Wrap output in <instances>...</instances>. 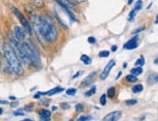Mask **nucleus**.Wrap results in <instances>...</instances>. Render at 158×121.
<instances>
[{
	"instance_id": "c03bdc74",
	"label": "nucleus",
	"mask_w": 158,
	"mask_h": 121,
	"mask_svg": "<svg viewBox=\"0 0 158 121\" xmlns=\"http://www.w3.org/2000/svg\"><path fill=\"white\" fill-rule=\"evenodd\" d=\"M133 1H134V0H128V4H129V5H131V4L133 3Z\"/></svg>"
},
{
	"instance_id": "9d476101",
	"label": "nucleus",
	"mask_w": 158,
	"mask_h": 121,
	"mask_svg": "<svg viewBox=\"0 0 158 121\" xmlns=\"http://www.w3.org/2000/svg\"><path fill=\"white\" fill-rule=\"evenodd\" d=\"M95 78H96V72L90 73V74H89V75L81 82V86H82V87H86V86H89L90 84H92L93 82L95 80Z\"/></svg>"
},
{
	"instance_id": "6e6552de",
	"label": "nucleus",
	"mask_w": 158,
	"mask_h": 121,
	"mask_svg": "<svg viewBox=\"0 0 158 121\" xmlns=\"http://www.w3.org/2000/svg\"><path fill=\"white\" fill-rule=\"evenodd\" d=\"M115 64H116V63H115L114 60H111V61H109V63L106 65V67L104 68V70H103V72L101 73L100 79H106L109 77L110 73H111V70L115 66Z\"/></svg>"
},
{
	"instance_id": "2f4dec72",
	"label": "nucleus",
	"mask_w": 158,
	"mask_h": 121,
	"mask_svg": "<svg viewBox=\"0 0 158 121\" xmlns=\"http://www.w3.org/2000/svg\"><path fill=\"white\" fill-rule=\"evenodd\" d=\"M24 110L27 111H33V105L32 104H29L24 107Z\"/></svg>"
},
{
	"instance_id": "2eb2a0df",
	"label": "nucleus",
	"mask_w": 158,
	"mask_h": 121,
	"mask_svg": "<svg viewBox=\"0 0 158 121\" xmlns=\"http://www.w3.org/2000/svg\"><path fill=\"white\" fill-rule=\"evenodd\" d=\"M30 2L35 6V7L41 9L44 7V0H30Z\"/></svg>"
},
{
	"instance_id": "e433bc0d",
	"label": "nucleus",
	"mask_w": 158,
	"mask_h": 121,
	"mask_svg": "<svg viewBox=\"0 0 158 121\" xmlns=\"http://www.w3.org/2000/svg\"><path fill=\"white\" fill-rule=\"evenodd\" d=\"M81 75V72H78V73H76V74H75V75L73 76V79H77L79 76Z\"/></svg>"
},
{
	"instance_id": "603ef678",
	"label": "nucleus",
	"mask_w": 158,
	"mask_h": 121,
	"mask_svg": "<svg viewBox=\"0 0 158 121\" xmlns=\"http://www.w3.org/2000/svg\"><path fill=\"white\" fill-rule=\"evenodd\" d=\"M69 121H76V120H74V119H71V120H69Z\"/></svg>"
},
{
	"instance_id": "a878e982",
	"label": "nucleus",
	"mask_w": 158,
	"mask_h": 121,
	"mask_svg": "<svg viewBox=\"0 0 158 121\" xmlns=\"http://www.w3.org/2000/svg\"><path fill=\"white\" fill-rule=\"evenodd\" d=\"M143 8V1L142 0H138V1H137V3H136V5H135V10L138 12V11H140L141 9Z\"/></svg>"
},
{
	"instance_id": "f3484780",
	"label": "nucleus",
	"mask_w": 158,
	"mask_h": 121,
	"mask_svg": "<svg viewBox=\"0 0 158 121\" xmlns=\"http://www.w3.org/2000/svg\"><path fill=\"white\" fill-rule=\"evenodd\" d=\"M81 60L82 61V63L84 64H85V65H89V64H91V58L89 57L88 55H86V54H82L81 56Z\"/></svg>"
},
{
	"instance_id": "79ce46f5",
	"label": "nucleus",
	"mask_w": 158,
	"mask_h": 121,
	"mask_svg": "<svg viewBox=\"0 0 158 121\" xmlns=\"http://www.w3.org/2000/svg\"><path fill=\"white\" fill-rule=\"evenodd\" d=\"M121 74H122V73H121V72H119V73L118 74V76H116V78H115V79H119V77L121 76Z\"/></svg>"
},
{
	"instance_id": "5701e85b",
	"label": "nucleus",
	"mask_w": 158,
	"mask_h": 121,
	"mask_svg": "<svg viewBox=\"0 0 158 121\" xmlns=\"http://www.w3.org/2000/svg\"><path fill=\"white\" fill-rule=\"evenodd\" d=\"M136 14H137V11H136L135 9H133L131 12L129 13L128 21H129V22H132V21H134V18H135V17H136Z\"/></svg>"
},
{
	"instance_id": "393cba45",
	"label": "nucleus",
	"mask_w": 158,
	"mask_h": 121,
	"mask_svg": "<svg viewBox=\"0 0 158 121\" xmlns=\"http://www.w3.org/2000/svg\"><path fill=\"white\" fill-rule=\"evenodd\" d=\"M99 57H101V58H106V57H108L109 55H110V51L109 50H102V51H100L99 52Z\"/></svg>"
},
{
	"instance_id": "f03ea898",
	"label": "nucleus",
	"mask_w": 158,
	"mask_h": 121,
	"mask_svg": "<svg viewBox=\"0 0 158 121\" xmlns=\"http://www.w3.org/2000/svg\"><path fill=\"white\" fill-rule=\"evenodd\" d=\"M2 52H3V56L7 62V65L10 68V70L15 73L17 76H23V64L20 62L19 58L16 54V52L14 51L12 49V46L10 44H5L3 45L2 48Z\"/></svg>"
},
{
	"instance_id": "37998d69",
	"label": "nucleus",
	"mask_w": 158,
	"mask_h": 121,
	"mask_svg": "<svg viewBox=\"0 0 158 121\" xmlns=\"http://www.w3.org/2000/svg\"><path fill=\"white\" fill-rule=\"evenodd\" d=\"M11 106H12L13 107H16V106H18V102H16V103H12Z\"/></svg>"
},
{
	"instance_id": "0eeeda50",
	"label": "nucleus",
	"mask_w": 158,
	"mask_h": 121,
	"mask_svg": "<svg viewBox=\"0 0 158 121\" xmlns=\"http://www.w3.org/2000/svg\"><path fill=\"white\" fill-rule=\"evenodd\" d=\"M121 116H122V112L120 111H115L108 113L107 115H105L104 118L102 119V121H118Z\"/></svg>"
},
{
	"instance_id": "423d86ee",
	"label": "nucleus",
	"mask_w": 158,
	"mask_h": 121,
	"mask_svg": "<svg viewBox=\"0 0 158 121\" xmlns=\"http://www.w3.org/2000/svg\"><path fill=\"white\" fill-rule=\"evenodd\" d=\"M14 36L18 40L19 42H23L25 40V36H26V31L24 30L23 27H20V26H15L14 28Z\"/></svg>"
},
{
	"instance_id": "7c9ffc66",
	"label": "nucleus",
	"mask_w": 158,
	"mask_h": 121,
	"mask_svg": "<svg viewBox=\"0 0 158 121\" xmlns=\"http://www.w3.org/2000/svg\"><path fill=\"white\" fill-rule=\"evenodd\" d=\"M3 45H4V42H3V36H2L1 30H0V50H2V48H3Z\"/></svg>"
},
{
	"instance_id": "7ed1b4c3",
	"label": "nucleus",
	"mask_w": 158,
	"mask_h": 121,
	"mask_svg": "<svg viewBox=\"0 0 158 121\" xmlns=\"http://www.w3.org/2000/svg\"><path fill=\"white\" fill-rule=\"evenodd\" d=\"M8 39H9L10 46H12L14 51L16 52V54L18 55V57L19 58L20 61L25 65H31V61H30L28 54H27V52L24 49L23 45L20 42H19L18 40L15 38L12 31H8Z\"/></svg>"
},
{
	"instance_id": "c85d7f7f",
	"label": "nucleus",
	"mask_w": 158,
	"mask_h": 121,
	"mask_svg": "<svg viewBox=\"0 0 158 121\" xmlns=\"http://www.w3.org/2000/svg\"><path fill=\"white\" fill-rule=\"evenodd\" d=\"M92 117L91 116H88V115H85V116H81L77 121H89L91 120Z\"/></svg>"
},
{
	"instance_id": "c756f323",
	"label": "nucleus",
	"mask_w": 158,
	"mask_h": 121,
	"mask_svg": "<svg viewBox=\"0 0 158 121\" xmlns=\"http://www.w3.org/2000/svg\"><path fill=\"white\" fill-rule=\"evenodd\" d=\"M75 109H76L77 112H81L84 111V106L81 104H78V105H76V107H75Z\"/></svg>"
},
{
	"instance_id": "a19ab883",
	"label": "nucleus",
	"mask_w": 158,
	"mask_h": 121,
	"mask_svg": "<svg viewBox=\"0 0 158 121\" xmlns=\"http://www.w3.org/2000/svg\"><path fill=\"white\" fill-rule=\"evenodd\" d=\"M0 104H3V105H8L9 103H8V102H7V101L1 100V101H0Z\"/></svg>"
},
{
	"instance_id": "cd10ccee",
	"label": "nucleus",
	"mask_w": 158,
	"mask_h": 121,
	"mask_svg": "<svg viewBox=\"0 0 158 121\" xmlns=\"http://www.w3.org/2000/svg\"><path fill=\"white\" fill-rule=\"evenodd\" d=\"M137 103H138V101H137V100H134V99H132V100H127L126 102H125L126 106H134V105H136Z\"/></svg>"
},
{
	"instance_id": "39448f33",
	"label": "nucleus",
	"mask_w": 158,
	"mask_h": 121,
	"mask_svg": "<svg viewBox=\"0 0 158 121\" xmlns=\"http://www.w3.org/2000/svg\"><path fill=\"white\" fill-rule=\"evenodd\" d=\"M13 13L15 14V16L18 18V19L19 21V22L22 23V26L24 28V30L26 31V33H28L29 35L32 34V27H31V24L29 23V22L27 21V18H25V16H23L22 13H20L19 10H18L16 7H13L12 8Z\"/></svg>"
},
{
	"instance_id": "f8f14e48",
	"label": "nucleus",
	"mask_w": 158,
	"mask_h": 121,
	"mask_svg": "<svg viewBox=\"0 0 158 121\" xmlns=\"http://www.w3.org/2000/svg\"><path fill=\"white\" fill-rule=\"evenodd\" d=\"M39 115L43 121H50L51 120V115L52 112L48 110H41L39 111Z\"/></svg>"
},
{
	"instance_id": "6ab92c4d",
	"label": "nucleus",
	"mask_w": 158,
	"mask_h": 121,
	"mask_svg": "<svg viewBox=\"0 0 158 121\" xmlns=\"http://www.w3.org/2000/svg\"><path fill=\"white\" fill-rule=\"evenodd\" d=\"M95 93H96V86H95V85H93L90 89H89L88 91H86V92H85V97H90V96H93Z\"/></svg>"
},
{
	"instance_id": "ea45409f",
	"label": "nucleus",
	"mask_w": 158,
	"mask_h": 121,
	"mask_svg": "<svg viewBox=\"0 0 158 121\" xmlns=\"http://www.w3.org/2000/svg\"><path fill=\"white\" fill-rule=\"evenodd\" d=\"M86 1V0H75V2L77 3H85Z\"/></svg>"
},
{
	"instance_id": "aec40b11",
	"label": "nucleus",
	"mask_w": 158,
	"mask_h": 121,
	"mask_svg": "<svg viewBox=\"0 0 158 121\" xmlns=\"http://www.w3.org/2000/svg\"><path fill=\"white\" fill-rule=\"evenodd\" d=\"M114 95H115V88H114V87H110V88L108 89V91H107V96L112 99V98L114 97Z\"/></svg>"
},
{
	"instance_id": "c9c22d12",
	"label": "nucleus",
	"mask_w": 158,
	"mask_h": 121,
	"mask_svg": "<svg viewBox=\"0 0 158 121\" xmlns=\"http://www.w3.org/2000/svg\"><path fill=\"white\" fill-rule=\"evenodd\" d=\"M143 29H145V26H142V27H140V28H138V29H135L134 30V34H137V33H139V32H141L142 30H143Z\"/></svg>"
},
{
	"instance_id": "473e14b6",
	"label": "nucleus",
	"mask_w": 158,
	"mask_h": 121,
	"mask_svg": "<svg viewBox=\"0 0 158 121\" xmlns=\"http://www.w3.org/2000/svg\"><path fill=\"white\" fill-rule=\"evenodd\" d=\"M87 42H88L89 44H95V43H96V39H95L94 37H89V38L87 39Z\"/></svg>"
},
{
	"instance_id": "ddd939ff",
	"label": "nucleus",
	"mask_w": 158,
	"mask_h": 121,
	"mask_svg": "<svg viewBox=\"0 0 158 121\" xmlns=\"http://www.w3.org/2000/svg\"><path fill=\"white\" fill-rule=\"evenodd\" d=\"M56 2L60 5V6H65V7H68L73 10L74 8V0H56Z\"/></svg>"
},
{
	"instance_id": "412c9836",
	"label": "nucleus",
	"mask_w": 158,
	"mask_h": 121,
	"mask_svg": "<svg viewBox=\"0 0 158 121\" xmlns=\"http://www.w3.org/2000/svg\"><path fill=\"white\" fill-rule=\"evenodd\" d=\"M145 63H146V60H145V58H143V57L142 56V57H140L139 59H137V61L135 62V65H136L137 67H142V66L145 65Z\"/></svg>"
},
{
	"instance_id": "de8ad7c7",
	"label": "nucleus",
	"mask_w": 158,
	"mask_h": 121,
	"mask_svg": "<svg viewBox=\"0 0 158 121\" xmlns=\"http://www.w3.org/2000/svg\"><path fill=\"white\" fill-rule=\"evenodd\" d=\"M155 24H158V16H156V19H155Z\"/></svg>"
},
{
	"instance_id": "4468645a",
	"label": "nucleus",
	"mask_w": 158,
	"mask_h": 121,
	"mask_svg": "<svg viewBox=\"0 0 158 121\" xmlns=\"http://www.w3.org/2000/svg\"><path fill=\"white\" fill-rule=\"evenodd\" d=\"M147 83L149 85H153L158 83V74H149L147 79Z\"/></svg>"
},
{
	"instance_id": "09e8293b",
	"label": "nucleus",
	"mask_w": 158,
	"mask_h": 121,
	"mask_svg": "<svg viewBox=\"0 0 158 121\" xmlns=\"http://www.w3.org/2000/svg\"><path fill=\"white\" fill-rule=\"evenodd\" d=\"M2 113H3V110L1 109V107H0V115H1Z\"/></svg>"
},
{
	"instance_id": "72a5a7b5",
	"label": "nucleus",
	"mask_w": 158,
	"mask_h": 121,
	"mask_svg": "<svg viewBox=\"0 0 158 121\" xmlns=\"http://www.w3.org/2000/svg\"><path fill=\"white\" fill-rule=\"evenodd\" d=\"M61 107V109H63V110H67V109H69V105H68L67 103H62L60 105Z\"/></svg>"
},
{
	"instance_id": "dca6fc26",
	"label": "nucleus",
	"mask_w": 158,
	"mask_h": 121,
	"mask_svg": "<svg viewBox=\"0 0 158 121\" xmlns=\"http://www.w3.org/2000/svg\"><path fill=\"white\" fill-rule=\"evenodd\" d=\"M141 74H143V68H142V67H137V68H133L131 70V75H133L135 77L140 76Z\"/></svg>"
},
{
	"instance_id": "3c124183",
	"label": "nucleus",
	"mask_w": 158,
	"mask_h": 121,
	"mask_svg": "<svg viewBox=\"0 0 158 121\" xmlns=\"http://www.w3.org/2000/svg\"><path fill=\"white\" fill-rule=\"evenodd\" d=\"M22 121H32V120H30V119H24V120H22Z\"/></svg>"
},
{
	"instance_id": "4be33fe9",
	"label": "nucleus",
	"mask_w": 158,
	"mask_h": 121,
	"mask_svg": "<svg viewBox=\"0 0 158 121\" xmlns=\"http://www.w3.org/2000/svg\"><path fill=\"white\" fill-rule=\"evenodd\" d=\"M126 80L128 83H136L137 80H138V78L137 77H135V76H133V75H128V76H126Z\"/></svg>"
},
{
	"instance_id": "58836bf2",
	"label": "nucleus",
	"mask_w": 158,
	"mask_h": 121,
	"mask_svg": "<svg viewBox=\"0 0 158 121\" xmlns=\"http://www.w3.org/2000/svg\"><path fill=\"white\" fill-rule=\"evenodd\" d=\"M116 50H118V46H112V51H116Z\"/></svg>"
},
{
	"instance_id": "bb28decb",
	"label": "nucleus",
	"mask_w": 158,
	"mask_h": 121,
	"mask_svg": "<svg viewBox=\"0 0 158 121\" xmlns=\"http://www.w3.org/2000/svg\"><path fill=\"white\" fill-rule=\"evenodd\" d=\"M100 104L102 106H106V104H107V95L106 94H103V95L100 97Z\"/></svg>"
},
{
	"instance_id": "f704fd0d",
	"label": "nucleus",
	"mask_w": 158,
	"mask_h": 121,
	"mask_svg": "<svg viewBox=\"0 0 158 121\" xmlns=\"http://www.w3.org/2000/svg\"><path fill=\"white\" fill-rule=\"evenodd\" d=\"M23 111H14V115L15 116H18V115H23Z\"/></svg>"
},
{
	"instance_id": "a211bd4d",
	"label": "nucleus",
	"mask_w": 158,
	"mask_h": 121,
	"mask_svg": "<svg viewBox=\"0 0 158 121\" xmlns=\"http://www.w3.org/2000/svg\"><path fill=\"white\" fill-rule=\"evenodd\" d=\"M143 90V84H137V85H134L132 87V92L137 94V93H140Z\"/></svg>"
},
{
	"instance_id": "f257e3e1",
	"label": "nucleus",
	"mask_w": 158,
	"mask_h": 121,
	"mask_svg": "<svg viewBox=\"0 0 158 121\" xmlns=\"http://www.w3.org/2000/svg\"><path fill=\"white\" fill-rule=\"evenodd\" d=\"M31 18L35 30L41 38L49 43L56 41L58 38V30L50 18L34 15Z\"/></svg>"
},
{
	"instance_id": "9b49d317",
	"label": "nucleus",
	"mask_w": 158,
	"mask_h": 121,
	"mask_svg": "<svg viewBox=\"0 0 158 121\" xmlns=\"http://www.w3.org/2000/svg\"><path fill=\"white\" fill-rule=\"evenodd\" d=\"M64 89L62 88V87H59V86H56V87H54V88L49 90V91H47V92H40L41 93V95H48V96H52V95H56V94L57 93H60V92H62Z\"/></svg>"
},
{
	"instance_id": "20e7f679",
	"label": "nucleus",
	"mask_w": 158,
	"mask_h": 121,
	"mask_svg": "<svg viewBox=\"0 0 158 121\" xmlns=\"http://www.w3.org/2000/svg\"><path fill=\"white\" fill-rule=\"evenodd\" d=\"M23 45L27 52V54H28V57L31 61V65H33L35 68H41V67H42L41 55L35 45H34L30 40H26V41L23 42Z\"/></svg>"
},
{
	"instance_id": "4c0bfd02",
	"label": "nucleus",
	"mask_w": 158,
	"mask_h": 121,
	"mask_svg": "<svg viewBox=\"0 0 158 121\" xmlns=\"http://www.w3.org/2000/svg\"><path fill=\"white\" fill-rule=\"evenodd\" d=\"M41 96H42V95H41V93H40V92H38L37 94H35V95H34V98H35V99H39Z\"/></svg>"
},
{
	"instance_id": "b1692460",
	"label": "nucleus",
	"mask_w": 158,
	"mask_h": 121,
	"mask_svg": "<svg viewBox=\"0 0 158 121\" xmlns=\"http://www.w3.org/2000/svg\"><path fill=\"white\" fill-rule=\"evenodd\" d=\"M76 92H77L76 88H69L66 90V94L68 96H75L76 95Z\"/></svg>"
},
{
	"instance_id": "8fccbe9b",
	"label": "nucleus",
	"mask_w": 158,
	"mask_h": 121,
	"mask_svg": "<svg viewBox=\"0 0 158 121\" xmlns=\"http://www.w3.org/2000/svg\"><path fill=\"white\" fill-rule=\"evenodd\" d=\"M10 99H11V100H16V97H13V96H11V97H10Z\"/></svg>"
},
{
	"instance_id": "1a4fd4ad",
	"label": "nucleus",
	"mask_w": 158,
	"mask_h": 121,
	"mask_svg": "<svg viewBox=\"0 0 158 121\" xmlns=\"http://www.w3.org/2000/svg\"><path fill=\"white\" fill-rule=\"evenodd\" d=\"M138 45H139V37L135 36L132 39H130L129 41L123 46V48L125 50H135L138 48Z\"/></svg>"
},
{
	"instance_id": "a18cd8bd",
	"label": "nucleus",
	"mask_w": 158,
	"mask_h": 121,
	"mask_svg": "<svg viewBox=\"0 0 158 121\" xmlns=\"http://www.w3.org/2000/svg\"><path fill=\"white\" fill-rule=\"evenodd\" d=\"M0 68H1V50H0Z\"/></svg>"
},
{
	"instance_id": "49530a36",
	"label": "nucleus",
	"mask_w": 158,
	"mask_h": 121,
	"mask_svg": "<svg viewBox=\"0 0 158 121\" xmlns=\"http://www.w3.org/2000/svg\"><path fill=\"white\" fill-rule=\"evenodd\" d=\"M154 63H155V64H158V57H156V58H155V60H154Z\"/></svg>"
}]
</instances>
